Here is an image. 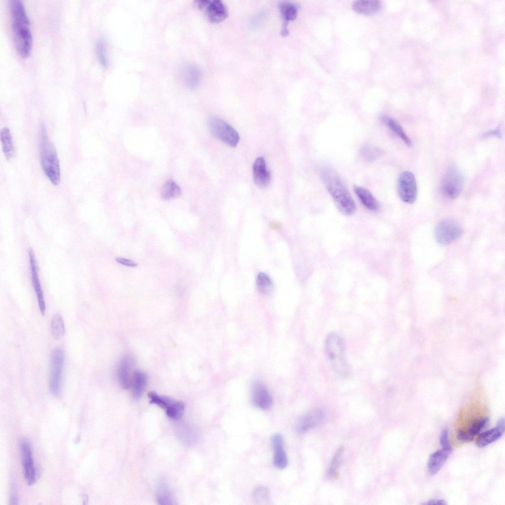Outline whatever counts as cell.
Here are the masks:
<instances>
[{
	"mask_svg": "<svg viewBox=\"0 0 505 505\" xmlns=\"http://www.w3.org/2000/svg\"><path fill=\"white\" fill-rule=\"evenodd\" d=\"M9 11L15 47L21 56L26 57L31 51L33 36L30 28V21L22 1L11 0Z\"/></svg>",
	"mask_w": 505,
	"mask_h": 505,
	"instance_id": "1",
	"label": "cell"
},
{
	"mask_svg": "<svg viewBox=\"0 0 505 505\" xmlns=\"http://www.w3.org/2000/svg\"><path fill=\"white\" fill-rule=\"evenodd\" d=\"M320 176L337 209L350 216L356 210L355 202L348 188L337 172L328 165L322 166Z\"/></svg>",
	"mask_w": 505,
	"mask_h": 505,
	"instance_id": "2",
	"label": "cell"
},
{
	"mask_svg": "<svg viewBox=\"0 0 505 505\" xmlns=\"http://www.w3.org/2000/svg\"><path fill=\"white\" fill-rule=\"evenodd\" d=\"M39 150L40 163L45 175L53 185H58L61 180L59 161L56 149L43 123L40 124L39 133Z\"/></svg>",
	"mask_w": 505,
	"mask_h": 505,
	"instance_id": "3",
	"label": "cell"
},
{
	"mask_svg": "<svg viewBox=\"0 0 505 505\" xmlns=\"http://www.w3.org/2000/svg\"><path fill=\"white\" fill-rule=\"evenodd\" d=\"M325 348L335 373L341 377L348 376L350 368L345 357L344 344L341 336L334 332L328 334L325 338Z\"/></svg>",
	"mask_w": 505,
	"mask_h": 505,
	"instance_id": "4",
	"label": "cell"
},
{
	"mask_svg": "<svg viewBox=\"0 0 505 505\" xmlns=\"http://www.w3.org/2000/svg\"><path fill=\"white\" fill-rule=\"evenodd\" d=\"M208 126L211 133L216 138L232 147L239 141L237 132L223 119L216 116L209 119Z\"/></svg>",
	"mask_w": 505,
	"mask_h": 505,
	"instance_id": "5",
	"label": "cell"
},
{
	"mask_svg": "<svg viewBox=\"0 0 505 505\" xmlns=\"http://www.w3.org/2000/svg\"><path fill=\"white\" fill-rule=\"evenodd\" d=\"M64 362L63 350L59 347L55 348L51 357L49 379V390L55 397H58L61 393Z\"/></svg>",
	"mask_w": 505,
	"mask_h": 505,
	"instance_id": "6",
	"label": "cell"
},
{
	"mask_svg": "<svg viewBox=\"0 0 505 505\" xmlns=\"http://www.w3.org/2000/svg\"><path fill=\"white\" fill-rule=\"evenodd\" d=\"M462 232V226L457 220L447 218L437 224L434 230V236L439 244L446 245L458 239Z\"/></svg>",
	"mask_w": 505,
	"mask_h": 505,
	"instance_id": "7",
	"label": "cell"
},
{
	"mask_svg": "<svg viewBox=\"0 0 505 505\" xmlns=\"http://www.w3.org/2000/svg\"><path fill=\"white\" fill-rule=\"evenodd\" d=\"M463 185V178L461 172L455 164H450L441 183L443 193L449 198H456L460 195Z\"/></svg>",
	"mask_w": 505,
	"mask_h": 505,
	"instance_id": "8",
	"label": "cell"
},
{
	"mask_svg": "<svg viewBox=\"0 0 505 505\" xmlns=\"http://www.w3.org/2000/svg\"><path fill=\"white\" fill-rule=\"evenodd\" d=\"M397 190L400 198L405 203H413L417 196V182L414 175L409 171H404L398 179Z\"/></svg>",
	"mask_w": 505,
	"mask_h": 505,
	"instance_id": "9",
	"label": "cell"
},
{
	"mask_svg": "<svg viewBox=\"0 0 505 505\" xmlns=\"http://www.w3.org/2000/svg\"><path fill=\"white\" fill-rule=\"evenodd\" d=\"M20 445L24 477L27 484L32 485L36 481V475L31 444L27 439L22 438Z\"/></svg>",
	"mask_w": 505,
	"mask_h": 505,
	"instance_id": "10",
	"label": "cell"
},
{
	"mask_svg": "<svg viewBox=\"0 0 505 505\" xmlns=\"http://www.w3.org/2000/svg\"><path fill=\"white\" fill-rule=\"evenodd\" d=\"M251 401L255 407L262 410L269 408L273 403L272 397L266 386L259 381L252 385Z\"/></svg>",
	"mask_w": 505,
	"mask_h": 505,
	"instance_id": "11",
	"label": "cell"
},
{
	"mask_svg": "<svg viewBox=\"0 0 505 505\" xmlns=\"http://www.w3.org/2000/svg\"><path fill=\"white\" fill-rule=\"evenodd\" d=\"M325 417V412L322 409H315L301 416L295 426V431L302 433L321 424Z\"/></svg>",
	"mask_w": 505,
	"mask_h": 505,
	"instance_id": "12",
	"label": "cell"
},
{
	"mask_svg": "<svg viewBox=\"0 0 505 505\" xmlns=\"http://www.w3.org/2000/svg\"><path fill=\"white\" fill-rule=\"evenodd\" d=\"M271 444L274 451V466L279 469H285L288 466V459L284 447L282 435L280 433L274 434L271 437Z\"/></svg>",
	"mask_w": 505,
	"mask_h": 505,
	"instance_id": "13",
	"label": "cell"
},
{
	"mask_svg": "<svg viewBox=\"0 0 505 505\" xmlns=\"http://www.w3.org/2000/svg\"><path fill=\"white\" fill-rule=\"evenodd\" d=\"M28 252L33 285L36 294L39 309L41 314L42 315H44L46 310L45 303L40 283L38 277L37 267L35 261L34 252L33 250L30 248L28 251Z\"/></svg>",
	"mask_w": 505,
	"mask_h": 505,
	"instance_id": "14",
	"label": "cell"
},
{
	"mask_svg": "<svg viewBox=\"0 0 505 505\" xmlns=\"http://www.w3.org/2000/svg\"><path fill=\"white\" fill-rule=\"evenodd\" d=\"M253 179L255 184L259 187H267L271 181V174L267 169L265 159L258 157L252 166Z\"/></svg>",
	"mask_w": 505,
	"mask_h": 505,
	"instance_id": "15",
	"label": "cell"
},
{
	"mask_svg": "<svg viewBox=\"0 0 505 505\" xmlns=\"http://www.w3.org/2000/svg\"><path fill=\"white\" fill-rule=\"evenodd\" d=\"M505 432V419L501 418L496 426L481 433L477 437L476 444L479 447H485L500 438Z\"/></svg>",
	"mask_w": 505,
	"mask_h": 505,
	"instance_id": "16",
	"label": "cell"
},
{
	"mask_svg": "<svg viewBox=\"0 0 505 505\" xmlns=\"http://www.w3.org/2000/svg\"><path fill=\"white\" fill-rule=\"evenodd\" d=\"M489 422L487 417L474 419L466 430H459L456 433L457 438L462 442H469L478 434Z\"/></svg>",
	"mask_w": 505,
	"mask_h": 505,
	"instance_id": "17",
	"label": "cell"
},
{
	"mask_svg": "<svg viewBox=\"0 0 505 505\" xmlns=\"http://www.w3.org/2000/svg\"><path fill=\"white\" fill-rule=\"evenodd\" d=\"M205 9L208 20L213 23L221 22L228 15L225 5L219 0H209Z\"/></svg>",
	"mask_w": 505,
	"mask_h": 505,
	"instance_id": "18",
	"label": "cell"
},
{
	"mask_svg": "<svg viewBox=\"0 0 505 505\" xmlns=\"http://www.w3.org/2000/svg\"><path fill=\"white\" fill-rule=\"evenodd\" d=\"M451 451V449L442 448L432 454L428 462V470L430 474L434 475L440 470Z\"/></svg>",
	"mask_w": 505,
	"mask_h": 505,
	"instance_id": "19",
	"label": "cell"
},
{
	"mask_svg": "<svg viewBox=\"0 0 505 505\" xmlns=\"http://www.w3.org/2000/svg\"><path fill=\"white\" fill-rule=\"evenodd\" d=\"M132 365L131 358L126 356L120 360L118 365L117 370L118 380L121 386L125 389L129 388L131 386L130 371Z\"/></svg>",
	"mask_w": 505,
	"mask_h": 505,
	"instance_id": "20",
	"label": "cell"
},
{
	"mask_svg": "<svg viewBox=\"0 0 505 505\" xmlns=\"http://www.w3.org/2000/svg\"><path fill=\"white\" fill-rule=\"evenodd\" d=\"M353 189L359 200L366 208L372 212L379 210L378 202L368 190L358 185H354Z\"/></svg>",
	"mask_w": 505,
	"mask_h": 505,
	"instance_id": "21",
	"label": "cell"
},
{
	"mask_svg": "<svg viewBox=\"0 0 505 505\" xmlns=\"http://www.w3.org/2000/svg\"><path fill=\"white\" fill-rule=\"evenodd\" d=\"M279 8L284 21L282 33L287 34L289 32L288 23L296 18L297 15V8L294 4L288 1L281 2L279 4Z\"/></svg>",
	"mask_w": 505,
	"mask_h": 505,
	"instance_id": "22",
	"label": "cell"
},
{
	"mask_svg": "<svg viewBox=\"0 0 505 505\" xmlns=\"http://www.w3.org/2000/svg\"><path fill=\"white\" fill-rule=\"evenodd\" d=\"M182 75L184 83L188 88L193 89L199 84L201 73L197 67L188 65L184 67Z\"/></svg>",
	"mask_w": 505,
	"mask_h": 505,
	"instance_id": "23",
	"label": "cell"
},
{
	"mask_svg": "<svg viewBox=\"0 0 505 505\" xmlns=\"http://www.w3.org/2000/svg\"><path fill=\"white\" fill-rule=\"evenodd\" d=\"M352 9L359 13L370 15L377 12L380 8L381 3L376 0H356L352 3Z\"/></svg>",
	"mask_w": 505,
	"mask_h": 505,
	"instance_id": "24",
	"label": "cell"
},
{
	"mask_svg": "<svg viewBox=\"0 0 505 505\" xmlns=\"http://www.w3.org/2000/svg\"><path fill=\"white\" fill-rule=\"evenodd\" d=\"M0 141L5 158L7 160L12 159L15 155V151L12 137L8 128L4 127L1 130Z\"/></svg>",
	"mask_w": 505,
	"mask_h": 505,
	"instance_id": "25",
	"label": "cell"
},
{
	"mask_svg": "<svg viewBox=\"0 0 505 505\" xmlns=\"http://www.w3.org/2000/svg\"><path fill=\"white\" fill-rule=\"evenodd\" d=\"M132 383L133 397L136 399H139L142 395L146 386L147 376L146 374L141 371H135L133 374Z\"/></svg>",
	"mask_w": 505,
	"mask_h": 505,
	"instance_id": "26",
	"label": "cell"
},
{
	"mask_svg": "<svg viewBox=\"0 0 505 505\" xmlns=\"http://www.w3.org/2000/svg\"><path fill=\"white\" fill-rule=\"evenodd\" d=\"M381 119L390 129L401 139L405 144L408 146L411 145L412 142L411 140L406 134L401 126L397 121L386 115H382Z\"/></svg>",
	"mask_w": 505,
	"mask_h": 505,
	"instance_id": "27",
	"label": "cell"
},
{
	"mask_svg": "<svg viewBox=\"0 0 505 505\" xmlns=\"http://www.w3.org/2000/svg\"><path fill=\"white\" fill-rule=\"evenodd\" d=\"M181 194L180 186L173 180L166 181L163 185L161 190V196L164 200H169L176 198Z\"/></svg>",
	"mask_w": 505,
	"mask_h": 505,
	"instance_id": "28",
	"label": "cell"
},
{
	"mask_svg": "<svg viewBox=\"0 0 505 505\" xmlns=\"http://www.w3.org/2000/svg\"><path fill=\"white\" fill-rule=\"evenodd\" d=\"M257 289L263 295L270 293L273 290V285L270 277L265 273L260 272L256 279Z\"/></svg>",
	"mask_w": 505,
	"mask_h": 505,
	"instance_id": "29",
	"label": "cell"
},
{
	"mask_svg": "<svg viewBox=\"0 0 505 505\" xmlns=\"http://www.w3.org/2000/svg\"><path fill=\"white\" fill-rule=\"evenodd\" d=\"M51 331L55 340H59L63 337L65 332V325L60 315L56 314L53 316L51 321Z\"/></svg>",
	"mask_w": 505,
	"mask_h": 505,
	"instance_id": "30",
	"label": "cell"
},
{
	"mask_svg": "<svg viewBox=\"0 0 505 505\" xmlns=\"http://www.w3.org/2000/svg\"><path fill=\"white\" fill-rule=\"evenodd\" d=\"M156 501L159 505L175 504L174 498L166 485L161 484L157 490Z\"/></svg>",
	"mask_w": 505,
	"mask_h": 505,
	"instance_id": "31",
	"label": "cell"
},
{
	"mask_svg": "<svg viewBox=\"0 0 505 505\" xmlns=\"http://www.w3.org/2000/svg\"><path fill=\"white\" fill-rule=\"evenodd\" d=\"M344 448H339L335 453L328 469L327 475L329 478L333 479L337 476V470L341 463Z\"/></svg>",
	"mask_w": 505,
	"mask_h": 505,
	"instance_id": "32",
	"label": "cell"
},
{
	"mask_svg": "<svg viewBox=\"0 0 505 505\" xmlns=\"http://www.w3.org/2000/svg\"><path fill=\"white\" fill-rule=\"evenodd\" d=\"M184 403L180 401H175L165 409L167 415L175 420H179L183 415L184 411Z\"/></svg>",
	"mask_w": 505,
	"mask_h": 505,
	"instance_id": "33",
	"label": "cell"
},
{
	"mask_svg": "<svg viewBox=\"0 0 505 505\" xmlns=\"http://www.w3.org/2000/svg\"><path fill=\"white\" fill-rule=\"evenodd\" d=\"M148 396L150 403L155 404L164 409L170 406L175 400L167 397L160 396L154 392H149Z\"/></svg>",
	"mask_w": 505,
	"mask_h": 505,
	"instance_id": "34",
	"label": "cell"
},
{
	"mask_svg": "<svg viewBox=\"0 0 505 505\" xmlns=\"http://www.w3.org/2000/svg\"><path fill=\"white\" fill-rule=\"evenodd\" d=\"M362 158L367 161H373L378 159L382 154L381 150L376 147L366 145L361 151Z\"/></svg>",
	"mask_w": 505,
	"mask_h": 505,
	"instance_id": "35",
	"label": "cell"
},
{
	"mask_svg": "<svg viewBox=\"0 0 505 505\" xmlns=\"http://www.w3.org/2000/svg\"><path fill=\"white\" fill-rule=\"evenodd\" d=\"M252 497L256 502L260 504L265 503L269 501V490L266 487L259 486L254 490Z\"/></svg>",
	"mask_w": 505,
	"mask_h": 505,
	"instance_id": "36",
	"label": "cell"
},
{
	"mask_svg": "<svg viewBox=\"0 0 505 505\" xmlns=\"http://www.w3.org/2000/svg\"><path fill=\"white\" fill-rule=\"evenodd\" d=\"M96 52L98 59L102 66L107 67L108 65V59L104 43L102 39H99L96 43Z\"/></svg>",
	"mask_w": 505,
	"mask_h": 505,
	"instance_id": "37",
	"label": "cell"
},
{
	"mask_svg": "<svg viewBox=\"0 0 505 505\" xmlns=\"http://www.w3.org/2000/svg\"><path fill=\"white\" fill-rule=\"evenodd\" d=\"M439 442L442 448L451 449L448 440V430L445 429L441 432L439 436Z\"/></svg>",
	"mask_w": 505,
	"mask_h": 505,
	"instance_id": "38",
	"label": "cell"
},
{
	"mask_svg": "<svg viewBox=\"0 0 505 505\" xmlns=\"http://www.w3.org/2000/svg\"><path fill=\"white\" fill-rule=\"evenodd\" d=\"M9 502L11 505L17 504L18 502L16 489L14 482H12L10 486Z\"/></svg>",
	"mask_w": 505,
	"mask_h": 505,
	"instance_id": "39",
	"label": "cell"
},
{
	"mask_svg": "<svg viewBox=\"0 0 505 505\" xmlns=\"http://www.w3.org/2000/svg\"><path fill=\"white\" fill-rule=\"evenodd\" d=\"M116 261L118 263H120L121 264H122V265H125V266H129V267H135V266H136L137 265V264L136 263H135L134 261H133L132 260L128 259L122 258V257H117V258H116Z\"/></svg>",
	"mask_w": 505,
	"mask_h": 505,
	"instance_id": "40",
	"label": "cell"
},
{
	"mask_svg": "<svg viewBox=\"0 0 505 505\" xmlns=\"http://www.w3.org/2000/svg\"><path fill=\"white\" fill-rule=\"evenodd\" d=\"M424 505H446V501L444 500L439 499H432L428 501L427 503L423 504Z\"/></svg>",
	"mask_w": 505,
	"mask_h": 505,
	"instance_id": "41",
	"label": "cell"
},
{
	"mask_svg": "<svg viewBox=\"0 0 505 505\" xmlns=\"http://www.w3.org/2000/svg\"><path fill=\"white\" fill-rule=\"evenodd\" d=\"M484 136L485 137H489V136H496L497 137H500L501 136L500 129V128H497V129H496L495 130H491L490 131L486 132L484 134Z\"/></svg>",
	"mask_w": 505,
	"mask_h": 505,
	"instance_id": "42",
	"label": "cell"
}]
</instances>
